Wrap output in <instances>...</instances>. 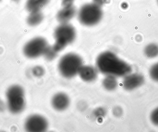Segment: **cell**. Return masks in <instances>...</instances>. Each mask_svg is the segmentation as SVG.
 Listing matches in <instances>:
<instances>
[{
  "mask_svg": "<svg viewBox=\"0 0 158 132\" xmlns=\"http://www.w3.org/2000/svg\"><path fill=\"white\" fill-rule=\"evenodd\" d=\"M96 66L98 70L103 74L116 77H124L132 71L129 64L110 51L104 52L98 56Z\"/></svg>",
  "mask_w": 158,
  "mask_h": 132,
  "instance_id": "1",
  "label": "cell"
},
{
  "mask_svg": "<svg viewBox=\"0 0 158 132\" xmlns=\"http://www.w3.org/2000/svg\"><path fill=\"white\" fill-rule=\"evenodd\" d=\"M54 37L55 43L52 46L58 53L75 41L76 38V29L68 23H61L55 30Z\"/></svg>",
  "mask_w": 158,
  "mask_h": 132,
  "instance_id": "2",
  "label": "cell"
},
{
  "mask_svg": "<svg viewBox=\"0 0 158 132\" xmlns=\"http://www.w3.org/2000/svg\"><path fill=\"white\" fill-rule=\"evenodd\" d=\"M83 66L82 58L75 53H68L64 56L58 64V69L61 75L67 79H71L78 74Z\"/></svg>",
  "mask_w": 158,
  "mask_h": 132,
  "instance_id": "3",
  "label": "cell"
},
{
  "mask_svg": "<svg viewBox=\"0 0 158 132\" xmlns=\"http://www.w3.org/2000/svg\"><path fill=\"white\" fill-rule=\"evenodd\" d=\"M7 107L13 114H18L24 110L26 100L24 89L20 85H13L7 89L6 93Z\"/></svg>",
  "mask_w": 158,
  "mask_h": 132,
  "instance_id": "4",
  "label": "cell"
},
{
  "mask_svg": "<svg viewBox=\"0 0 158 132\" xmlns=\"http://www.w3.org/2000/svg\"><path fill=\"white\" fill-rule=\"evenodd\" d=\"M102 16L103 11L101 7L93 2L83 5L78 13V18L80 23L88 27L98 24Z\"/></svg>",
  "mask_w": 158,
  "mask_h": 132,
  "instance_id": "5",
  "label": "cell"
},
{
  "mask_svg": "<svg viewBox=\"0 0 158 132\" xmlns=\"http://www.w3.org/2000/svg\"><path fill=\"white\" fill-rule=\"evenodd\" d=\"M48 45L47 41L42 37H36L29 41L23 47L24 55L30 59L43 56Z\"/></svg>",
  "mask_w": 158,
  "mask_h": 132,
  "instance_id": "6",
  "label": "cell"
},
{
  "mask_svg": "<svg viewBox=\"0 0 158 132\" xmlns=\"http://www.w3.org/2000/svg\"><path fill=\"white\" fill-rule=\"evenodd\" d=\"M48 128V122L47 120L40 115H31L25 122V130L28 132H44L47 130Z\"/></svg>",
  "mask_w": 158,
  "mask_h": 132,
  "instance_id": "7",
  "label": "cell"
},
{
  "mask_svg": "<svg viewBox=\"0 0 158 132\" xmlns=\"http://www.w3.org/2000/svg\"><path fill=\"white\" fill-rule=\"evenodd\" d=\"M123 77L122 85L127 91L135 90L142 86L145 82L144 77L141 73L131 72Z\"/></svg>",
  "mask_w": 158,
  "mask_h": 132,
  "instance_id": "8",
  "label": "cell"
},
{
  "mask_svg": "<svg viewBox=\"0 0 158 132\" xmlns=\"http://www.w3.org/2000/svg\"><path fill=\"white\" fill-rule=\"evenodd\" d=\"M70 104V99L67 95L64 93H58L52 98V105L56 110L62 111L68 108Z\"/></svg>",
  "mask_w": 158,
  "mask_h": 132,
  "instance_id": "9",
  "label": "cell"
},
{
  "mask_svg": "<svg viewBox=\"0 0 158 132\" xmlns=\"http://www.w3.org/2000/svg\"><path fill=\"white\" fill-rule=\"evenodd\" d=\"M78 74L83 80L90 82L97 78L98 70L93 66L83 65L79 71Z\"/></svg>",
  "mask_w": 158,
  "mask_h": 132,
  "instance_id": "10",
  "label": "cell"
},
{
  "mask_svg": "<svg viewBox=\"0 0 158 132\" xmlns=\"http://www.w3.org/2000/svg\"><path fill=\"white\" fill-rule=\"evenodd\" d=\"M76 13L77 10L74 6L63 7L57 13L56 19L61 23H67L75 17Z\"/></svg>",
  "mask_w": 158,
  "mask_h": 132,
  "instance_id": "11",
  "label": "cell"
},
{
  "mask_svg": "<svg viewBox=\"0 0 158 132\" xmlns=\"http://www.w3.org/2000/svg\"><path fill=\"white\" fill-rule=\"evenodd\" d=\"M50 1V0H27L26 7L30 13L41 11Z\"/></svg>",
  "mask_w": 158,
  "mask_h": 132,
  "instance_id": "12",
  "label": "cell"
},
{
  "mask_svg": "<svg viewBox=\"0 0 158 132\" xmlns=\"http://www.w3.org/2000/svg\"><path fill=\"white\" fill-rule=\"evenodd\" d=\"M44 18L43 14L41 11L31 12L27 18V23L30 26L35 27L42 22Z\"/></svg>",
  "mask_w": 158,
  "mask_h": 132,
  "instance_id": "13",
  "label": "cell"
},
{
  "mask_svg": "<svg viewBox=\"0 0 158 132\" xmlns=\"http://www.w3.org/2000/svg\"><path fill=\"white\" fill-rule=\"evenodd\" d=\"M103 87L108 91L115 90L118 85L117 77L112 75H106L102 82Z\"/></svg>",
  "mask_w": 158,
  "mask_h": 132,
  "instance_id": "14",
  "label": "cell"
},
{
  "mask_svg": "<svg viewBox=\"0 0 158 132\" xmlns=\"http://www.w3.org/2000/svg\"><path fill=\"white\" fill-rule=\"evenodd\" d=\"M144 54L149 59L156 58L158 56V44L150 43L147 45L144 49Z\"/></svg>",
  "mask_w": 158,
  "mask_h": 132,
  "instance_id": "15",
  "label": "cell"
},
{
  "mask_svg": "<svg viewBox=\"0 0 158 132\" xmlns=\"http://www.w3.org/2000/svg\"><path fill=\"white\" fill-rule=\"evenodd\" d=\"M58 52L54 49L53 46H48L44 54L45 59L48 61L54 60L57 56Z\"/></svg>",
  "mask_w": 158,
  "mask_h": 132,
  "instance_id": "16",
  "label": "cell"
},
{
  "mask_svg": "<svg viewBox=\"0 0 158 132\" xmlns=\"http://www.w3.org/2000/svg\"><path fill=\"white\" fill-rule=\"evenodd\" d=\"M149 74L150 78L153 80L158 82V62L150 67Z\"/></svg>",
  "mask_w": 158,
  "mask_h": 132,
  "instance_id": "17",
  "label": "cell"
},
{
  "mask_svg": "<svg viewBox=\"0 0 158 132\" xmlns=\"http://www.w3.org/2000/svg\"><path fill=\"white\" fill-rule=\"evenodd\" d=\"M149 118L152 124L158 127V107L152 110L150 113Z\"/></svg>",
  "mask_w": 158,
  "mask_h": 132,
  "instance_id": "18",
  "label": "cell"
},
{
  "mask_svg": "<svg viewBox=\"0 0 158 132\" xmlns=\"http://www.w3.org/2000/svg\"><path fill=\"white\" fill-rule=\"evenodd\" d=\"M32 73L36 77H41L44 73V70L42 67L40 66H36L32 69Z\"/></svg>",
  "mask_w": 158,
  "mask_h": 132,
  "instance_id": "19",
  "label": "cell"
},
{
  "mask_svg": "<svg viewBox=\"0 0 158 132\" xmlns=\"http://www.w3.org/2000/svg\"><path fill=\"white\" fill-rule=\"evenodd\" d=\"M94 113L97 118H102L106 115V111L103 108H98L95 110Z\"/></svg>",
  "mask_w": 158,
  "mask_h": 132,
  "instance_id": "20",
  "label": "cell"
},
{
  "mask_svg": "<svg viewBox=\"0 0 158 132\" xmlns=\"http://www.w3.org/2000/svg\"><path fill=\"white\" fill-rule=\"evenodd\" d=\"M75 0H62V5L63 7H69L73 6Z\"/></svg>",
  "mask_w": 158,
  "mask_h": 132,
  "instance_id": "21",
  "label": "cell"
},
{
  "mask_svg": "<svg viewBox=\"0 0 158 132\" xmlns=\"http://www.w3.org/2000/svg\"><path fill=\"white\" fill-rule=\"evenodd\" d=\"M114 115L117 117H120L122 114V110L119 107H117L114 109L113 111Z\"/></svg>",
  "mask_w": 158,
  "mask_h": 132,
  "instance_id": "22",
  "label": "cell"
},
{
  "mask_svg": "<svg viewBox=\"0 0 158 132\" xmlns=\"http://www.w3.org/2000/svg\"><path fill=\"white\" fill-rule=\"evenodd\" d=\"M106 0H93V3L101 7L106 2Z\"/></svg>",
  "mask_w": 158,
  "mask_h": 132,
  "instance_id": "23",
  "label": "cell"
},
{
  "mask_svg": "<svg viewBox=\"0 0 158 132\" xmlns=\"http://www.w3.org/2000/svg\"><path fill=\"white\" fill-rule=\"evenodd\" d=\"M12 1H14L15 2H19L20 0H12Z\"/></svg>",
  "mask_w": 158,
  "mask_h": 132,
  "instance_id": "24",
  "label": "cell"
},
{
  "mask_svg": "<svg viewBox=\"0 0 158 132\" xmlns=\"http://www.w3.org/2000/svg\"><path fill=\"white\" fill-rule=\"evenodd\" d=\"M157 3H158V0H157Z\"/></svg>",
  "mask_w": 158,
  "mask_h": 132,
  "instance_id": "25",
  "label": "cell"
},
{
  "mask_svg": "<svg viewBox=\"0 0 158 132\" xmlns=\"http://www.w3.org/2000/svg\"><path fill=\"white\" fill-rule=\"evenodd\" d=\"M1 1V0H0V1Z\"/></svg>",
  "mask_w": 158,
  "mask_h": 132,
  "instance_id": "26",
  "label": "cell"
}]
</instances>
